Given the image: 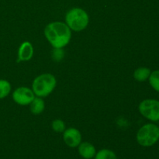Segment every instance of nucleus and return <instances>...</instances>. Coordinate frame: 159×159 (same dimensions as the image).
Segmentation results:
<instances>
[{
	"instance_id": "f257e3e1",
	"label": "nucleus",
	"mask_w": 159,
	"mask_h": 159,
	"mask_svg": "<svg viewBox=\"0 0 159 159\" xmlns=\"http://www.w3.org/2000/svg\"><path fill=\"white\" fill-rule=\"evenodd\" d=\"M44 35L54 48H63L69 43L71 29L61 22L51 23L45 27Z\"/></svg>"
},
{
	"instance_id": "f03ea898",
	"label": "nucleus",
	"mask_w": 159,
	"mask_h": 159,
	"mask_svg": "<svg viewBox=\"0 0 159 159\" xmlns=\"http://www.w3.org/2000/svg\"><path fill=\"white\" fill-rule=\"evenodd\" d=\"M56 86V79L53 75L45 73L36 78L33 82V92L38 97H46Z\"/></svg>"
},
{
	"instance_id": "7ed1b4c3",
	"label": "nucleus",
	"mask_w": 159,
	"mask_h": 159,
	"mask_svg": "<svg viewBox=\"0 0 159 159\" xmlns=\"http://www.w3.org/2000/svg\"><path fill=\"white\" fill-rule=\"evenodd\" d=\"M89 16L85 10L80 8H74L67 12L65 21L68 27L79 32L83 30L89 24Z\"/></svg>"
},
{
	"instance_id": "20e7f679",
	"label": "nucleus",
	"mask_w": 159,
	"mask_h": 159,
	"mask_svg": "<svg viewBox=\"0 0 159 159\" xmlns=\"http://www.w3.org/2000/svg\"><path fill=\"white\" fill-rule=\"evenodd\" d=\"M159 140V127L154 124H148L140 128L137 134V141L143 147L154 145Z\"/></svg>"
},
{
	"instance_id": "39448f33",
	"label": "nucleus",
	"mask_w": 159,
	"mask_h": 159,
	"mask_svg": "<svg viewBox=\"0 0 159 159\" xmlns=\"http://www.w3.org/2000/svg\"><path fill=\"white\" fill-rule=\"evenodd\" d=\"M139 111L143 116L153 122L159 120V101L145 99L139 105Z\"/></svg>"
},
{
	"instance_id": "423d86ee",
	"label": "nucleus",
	"mask_w": 159,
	"mask_h": 159,
	"mask_svg": "<svg viewBox=\"0 0 159 159\" xmlns=\"http://www.w3.org/2000/svg\"><path fill=\"white\" fill-rule=\"evenodd\" d=\"M13 100L17 104L21 106H26L31 103L34 96V92L27 87H20L16 89L12 93Z\"/></svg>"
},
{
	"instance_id": "0eeeda50",
	"label": "nucleus",
	"mask_w": 159,
	"mask_h": 159,
	"mask_svg": "<svg viewBox=\"0 0 159 159\" xmlns=\"http://www.w3.org/2000/svg\"><path fill=\"white\" fill-rule=\"evenodd\" d=\"M63 139L68 147L76 148L80 144L82 141V135L77 129L70 127L64 131Z\"/></svg>"
},
{
	"instance_id": "6e6552de",
	"label": "nucleus",
	"mask_w": 159,
	"mask_h": 159,
	"mask_svg": "<svg viewBox=\"0 0 159 159\" xmlns=\"http://www.w3.org/2000/svg\"><path fill=\"white\" fill-rule=\"evenodd\" d=\"M34 54V48L30 42L25 41L20 45L18 51V61H30Z\"/></svg>"
},
{
	"instance_id": "1a4fd4ad",
	"label": "nucleus",
	"mask_w": 159,
	"mask_h": 159,
	"mask_svg": "<svg viewBox=\"0 0 159 159\" xmlns=\"http://www.w3.org/2000/svg\"><path fill=\"white\" fill-rule=\"evenodd\" d=\"M79 153L85 159H91L95 157L96 154V148L89 142L80 143L79 146Z\"/></svg>"
},
{
	"instance_id": "9d476101",
	"label": "nucleus",
	"mask_w": 159,
	"mask_h": 159,
	"mask_svg": "<svg viewBox=\"0 0 159 159\" xmlns=\"http://www.w3.org/2000/svg\"><path fill=\"white\" fill-rule=\"evenodd\" d=\"M151 75V70L145 67H141L135 70L134 73V77L138 82H144L148 79Z\"/></svg>"
},
{
	"instance_id": "9b49d317",
	"label": "nucleus",
	"mask_w": 159,
	"mask_h": 159,
	"mask_svg": "<svg viewBox=\"0 0 159 159\" xmlns=\"http://www.w3.org/2000/svg\"><path fill=\"white\" fill-rule=\"evenodd\" d=\"M44 110V102L41 98H34L30 103V110L34 114L41 113Z\"/></svg>"
},
{
	"instance_id": "f8f14e48",
	"label": "nucleus",
	"mask_w": 159,
	"mask_h": 159,
	"mask_svg": "<svg viewBox=\"0 0 159 159\" xmlns=\"http://www.w3.org/2000/svg\"><path fill=\"white\" fill-rule=\"evenodd\" d=\"M95 159H117L116 154L109 149H102L95 155Z\"/></svg>"
},
{
	"instance_id": "ddd939ff",
	"label": "nucleus",
	"mask_w": 159,
	"mask_h": 159,
	"mask_svg": "<svg viewBox=\"0 0 159 159\" xmlns=\"http://www.w3.org/2000/svg\"><path fill=\"white\" fill-rule=\"evenodd\" d=\"M11 91V85L8 81L0 79V99H4Z\"/></svg>"
},
{
	"instance_id": "4468645a",
	"label": "nucleus",
	"mask_w": 159,
	"mask_h": 159,
	"mask_svg": "<svg viewBox=\"0 0 159 159\" xmlns=\"http://www.w3.org/2000/svg\"><path fill=\"white\" fill-rule=\"evenodd\" d=\"M148 79L151 86L155 91L159 93V70L154 71L153 72H151Z\"/></svg>"
},
{
	"instance_id": "2eb2a0df",
	"label": "nucleus",
	"mask_w": 159,
	"mask_h": 159,
	"mask_svg": "<svg viewBox=\"0 0 159 159\" xmlns=\"http://www.w3.org/2000/svg\"><path fill=\"white\" fill-rule=\"evenodd\" d=\"M52 129L57 133H61L65 130V124L61 120H55L52 122Z\"/></svg>"
},
{
	"instance_id": "dca6fc26",
	"label": "nucleus",
	"mask_w": 159,
	"mask_h": 159,
	"mask_svg": "<svg viewBox=\"0 0 159 159\" xmlns=\"http://www.w3.org/2000/svg\"><path fill=\"white\" fill-rule=\"evenodd\" d=\"M64 51L62 48H54L52 52V58L55 61H60L64 57Z\"/></svg>"
}]
</instances>
